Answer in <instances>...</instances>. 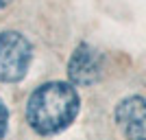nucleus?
<instances>
[{
  "label": "nucleus",
  "instance_id": "nucleus-3",
  "mask_svg": "<svg viewBox=\"0 0 146 140\" xmlns=\"http://www.w3.org/2000/svg\"><path fill=\"white\" fill-rule=\"evenodd\" d=\"M103 74V55L87 42L79 44L68 61V79L72 85H92Z\"/></svg>",
  "mask_w": 146,
  "mask_h": 140
},
{
  "label": "nucleus",
  "instance_id": "nucleus-5",
  "mask_svg": "<svg viewBox=\"0 0 146 140\" xmlns=\"http://www.w3.org/2000/svg\"><path fill=\"white\" fill-rule=\"evenodd\" d=\"M7 125H9V110H7L5 101L0 98V140L5 138V134H7Z\"/></svg>",
  "mask_w": 146,
  "mask_h": 140
},
{
  "label": "nucleus",
  "instance_id": "nucleus-1",
  "mask_svg": "<svg viewBox=\"0 0 146 140\" xmlns=\"http://www.w3.org/2000/svg\"><path fill=\"white\" fill-rule=\"evenodd\" d=\"M81 107L79 92L68 81H48L29 96L26 121L42 136H52L72 125Z\"/></svg>",
  "mask_w": 146,
  "mask_h": 140
},
{
  "label": "nucleus",
  "instance_id": "nucleus-6",
  "mask_svg": "<svg viewBox=\"0 0 146 140\" xmlns=\"http://www.w3.org/2000/svg\"><path fill=\"white\" fill-rule=\"evenodd\" d=\"M13 0H0V9H5V7H9Z\"/></svg>",
  "mask_w": 146,
  "mask_h": 140
},
{
  "label": "nucleus",
  "instance_id": "nucleus-4",
  "mask_svg": "<svg viewBox=\"0 0 146 140\" xmlns=\"http://www.w3.org/2000/svg\"><path fill=\"white\" fill-rule=\"evenodd\" d=\"M116 123L127 140H146V98H122L116 107Z\"/></svg>",
  "mask_w": 146,
  "mask_h": 140
},
{
  "label": "nucleus",
  "instance_id": "nucleus-2",
  "mask_svg": "<svg viewBox=\"0 0 146 140\" xmlns=\"http://www.w3.org/2000/svg\"><path fill=\"white\" fill-rule=\"evenodd\" d=\"M31 61H33V44L29 37L18 31H2L0 33V81L15 83L26 77Z\"/></svg>",
  "mask_w": 146,
  "mask_h": 140
}]
</instances>
